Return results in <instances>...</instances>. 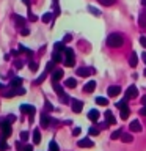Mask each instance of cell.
<instances>
[{
	"instance_id": "7c38bea8",
	"label": "cell",
	"mask_w": 146,
	"mask_h": 151,
	"mask_svg": "<svg viewBox=\"0 0 146 151\" xmlns=\"http://www.w3.org/2000/svg\"><path fill=\"white\" fill-rule=\"evenodd\" d=\"M94 90H96V82H94V80L88 82V83L83 87V91H85V93H93Z\"/></svg>"
},
{
	"instance_id": "6da1fadb",
	"label": "cell",
	"mask_w": 146,
	"mask_h": 151,
	"mask_svg": "<svg viewBox=\"0 0 146 151\" xmlns=\"http://www.w3.org/2000/svg\"><path fill=\"white\" fill-rule=\"evenodd\" d=\"M122 42H124V38H122V35H120V33H112V35H108V38H107V44L110 47H121Z\"/></svg>"
},
{
	"instance_id": "816d5d0a",
	"label": "cell",
	"mask_w": 146,
	"mask_h": 151,
	"mask_svg": "<svg viewBox=\"0 0 146 151\" xmlns=\"http://www.w3.org/2000/svg\"><path fill=\"white\" fill-rule=\"evenodd\" d=\"M46 109L47 110H54V106H52L50 102H46Z\"/></svg>"
},
{
	"instance_id": "f546056e",
	"label": "cell",
	"mask_w": 146,
	"mask_h": 151,
	"mask_svg": "<svg viewBox=\"0 0 146 151\" xmlns=\"http://www.w3.org/2000/svg\"><path fill=\"white\" fill-rule=\"evenodd\" d=\"M96 102L99 104V106H107L108 104V101L105 98H102V96H99V98H96Z\"/></svg>"
},
{
	"instance_id": "d590c367",
	"label": "cell",
	"mask_w": 146,
	"mask_h": 151,
	"mask_svg": "<svg viewBox=\"0 0 146 151\" xmlns=\"http://www.w3.org/2000/svg\"><path fill=\"white\" fill-rule=\"evenodd\" d=\"M60 99H61V102H63V104H68V102H69V96H68L66 93H63V94H61V96H60Z\"/></svg>"
},
{
	"instance_id": "5bb4252c",
	"label": "cell",
	"mask_w": 146,
	"mask_h": 151,
	"mask_svg": "<svg viewBox=\"0 0 146 151\" xmlns=\"http://www.w3.org/2000/svg\"><path fill=\"white\" fill-rule=\"evenodd\" d=\"M16 94H19V90L17 88H9V90H6V91H3V96L5 98H13V96H16Z\"/></svg>"
},
{
	"instance_id": "484cf974",
	"label": "cell",
	"mask_w": 146,
	"mask_h": 151,
	"mask_svg": "<svg viewBox=\"0 0 146 151\" xmlns=\"http://www.w3.org/2000/svg\"><path fill=\"white\" fill-rule=\"evenodd\" d=\"M14 21H16V24H17L19 27H24V25H25V19H24L22 16H16V17H14Z\"/></svg>"
},
{
	"instance_id": "7bdbcfd3",
	"label": "cell",
	"mask_w": 146,
	"mask_h": 151,
	"mask_svg": "<svg viewBox=\"0 0 146 151\" xmlns=\"http://www.w3.org/2000/svg\"><path fill=\"white\" fill-rule=\"evenodd\" d=\"M21 35H24V36L30 35V30H28V28H22V30H21Z\"/></svg>"
},
{
	"instance_id": "680465c9",
	"label": "cell",
	"mask_w": 146,
	"mask_h": 151,
	"mask_svg": "<svg viewBox=\"0 0 146 151\" xmlns=\"http://www.w3.org/2000/svg\"><path fill=\"white\" fill-rule=\"evenodd\" d=\"M2 124H3V123H2V120H0V127H2Z\"/></svg>"
},
{
	"instance_id": "e575fe53",
	"label": "cell",
	"mask_w": 146,
	"mask_h": 151,
	"mask_svg": "<svg viewBox=\"0 0 146 151\" xmlns=\"http://www.w3.org/2000/svg\"><path fill=\"white\" fill-rule=\"evenodd\" d=\"M88 11L89 13H93L94 16H101V11H99L97 8H93V6H88Z\"/></svg>"
},
{
	"instance_id": "44dd1931",
	"label": "cell",
	"mask_w": 146,
	"mask_h": 151,
	"mask_svg": "<svg viewBox=\"0 0 146 151\" xmlns=\"http://www.w3.org/2000/svg\"><path fill=\"white\" fill-rule=\"evenodd\" d=\"M129 63H130L132 68H135L137 63H138V58H137V54H135V52H132V54H130V57H129Z\"/></svg>"
},
{
	"instance_id": "4316f807",
	"label": "cell",
	"mask_w": 146,
	"mask_h": 151,
	"mask_svg": "<svg viewBox=\"0 0 146 151\" xmlns=\"http://www.w3.org/2000/svg\"><path fill=\"white\" fill-rule=\"evenodd\" d=\"M54 90L57 91V94H58V96H61V94L64 93V91H63V87H61V85H58V83H55V82H54Z\"/></svg>"
},
{
	"instance_id": "d4e9b609",
	"label": "cell",
	"mask_w": 146,
	"mask_h": 151,
	"mask_svg": "<svg viewBox=\"0 0 146 151\" xmlns=\"http://www.w3.org/2000/svg\"><path fill=\"white\" fill-rule=\"evenodd\" d=\"M101 5H104V6H112V5H115L116 0H97Z\"/></svg>"
},
{
	"instance_id": "7dc6e473",
	"label": "cell",
	"mask_w": 146,
	"mask_h": 151,
	"mask_svg": "<svg viewBox=\"0 0 146 151\" xmlns=\"http://www.w3.org/2000/svg\"><path fill=\"white\" fill-rule=\"evenodd\" d=\"M19 54H21V50H17V49H13V50H11V55H13V57H17Z\"/></svg>"
},
{
	"instance_id": "91938a15",
	"label": "cell",
	"mask_w": 146,
	"mask_h": 151,
	"mask_svg": "<svg viewBox=\"0 0 146 151\" xmlns=\"http://www.w3.org/2000/svg\"><path fill=\"white\" fill-rule=\"evenodd\" d=\"M143 76H146V69H145V74H143Z\"/></svg>"
},
{
	"instance_id": "277c9868",
	"label": "cell",
	"mask_w": 146,
	"mask_h": 151,
	"mask_svg": "<svg viewBox=\"0 0 146 151\" xmlns=\"http://www.w3.org/2000/svg\"><path fill=\"white\" fill-rule=\"evenodd\" d=\"M94 74V68H88V66H82V68L77 69V76L80 77H88V76Z\"/></svg>"
},
{
	"instance_id": "836d02e7",
	"label": "cell",
	"mask_w": 146,
	"mask_h": 151,
	"mask_svg": "<svg viewBox=\"0 0 146 151\" xmlns=\"http://www.w3.org/2000/svg\"><path fill=\"white\" fill-rule=\"evenodd\" d=\"M54 66H55V61H49L46 66V73H52V71H54Z\"/></svg>"
},
{
	"instance_id": "60d3db41",
	"label": "cell",
	"mask_w": 146,
	"mask_h": 151,
	"mask_svg": "<svg viewBox=\"0 0 146 151\" xmlns=\"http://www.w3.org/2000/svg\"><path fill=\"white\" fill-rule=\"evenodd\" d=\"M89 134H91V135H97L99 129H96V127H89Z\"/></svg>"
},
{
	"instance_id": "52a82bcc",
	"label": "cell",
	"mask_w": 146,
	"mask_h": 151,
	"mask_svg": "<svg viewBox=\"0 0 146 151\" xmlns=\"http://www.w3.org/2000/svg\"><path fill=\"white\" fill-rule=\"evenodd\" d=\"M138 96V90H137L135 85H130L129 88H127V91H126V101H129V99H134Z\"/></svg>"
},
{
	"instance_id": "9f6ffc18",
	"label": "cell",
	"mask_w": 146,
	"mask_h": 151,
	"mask_svg": "<svg viewBox=\"0 0 146 151\" xmlns=\"http://www.w3.org/2000/svg\"><path fill=\"white\" fill-rule=\"evenodd\" d=\"M143 60H145V63H146V52H143Z\"/></svg>"
},
{
	"instance_id": "cb8c5ba5",
	"label": "cell",
	"mask_w": 146,
	"mask_h": 151,
	"mask_svg": "<svg viewBox=\"0 0 146 151\" xmlns=\"http://www.w3.org/2000/svg\"><path fill=\"white\" fill-rule=\"evenodd\" d=\"M61 60H63V58H61V52H54V54H52V61L60 63Z\"/></svg>"
},
{
	"instance_id": "5b68a950",
	"label": "cell",
	"mask_w": 146,
	"mask_h": 151,
	"mask_svg": "<svg viewBox=\"0 0 146 151\" xmlns=\"http://www.w3.org/2000/svg\"><path fill=\"white\" fill-rule=\"evenodd\" d=\"M9 135H11V123H8L6 120H5L3 124H2V137H3L2 140L8 139Z\"/></svg>"
},
{
	"instance_id": "603a6c76",
	"label": "cell",
	"mask_w": 146,
	"mask_h": 151,
	"mask_svg": "<svg viewBox=\"0 0 146 151\" xmlns=\"http://www.w3.org/2000/svg\"><path fill=\"white\" fill-rule=\"evenodd\" d=\"M66 87H68V88H75V87H77V80L72 79V77L68 79V80H66Z\"/></svg>"
},
{
	"instance_id": "8fae6325",
	"label": "cell",
	"mask_w": 146,
	"mask_h": 151,
	"mask_svg": "<svg viewBox=\"0 0 146 151\" xmlns=\"http://www.w3.org/2000/svg\"><path fill=\"white\" fill-rule=\"evenodd\" d=\"M82 109H83V102H82V101H77V99H74V101H72V112L80 113V112H82Z\"/></svg>"
},
{
	"instance_id": "7402d4cb",
	"label": "cell",
	"mask_w": 146,
	"mask_h": 151,
	"mask_svg": "<svg viewBox=\"0 0 146 151\" xmlns=\"http://www.w3.org/2000/svg\"><path fill=\"white\" fill-rule=\"evenodd\" d=\"M66 47H64V42H55L54 46V52H64Z\"/></svg>"
},
{
	"instance_id": "ba28073f",
	"label": "cell",
	"mask_w": 146,
	"mask_h": 151,
	"mask_svg": "<svg viewBox=\"0 0 146 151\" xmlns=\"http://www.w3.org/2000/svg\"><path fill=\"white\" fill-rule=\"evenodd\" d=\"M21 110L25 112V113H28V115H30V121H33V113L36 112L35 107H33V106H28V104H22V106H21Z\"/></svg>"
},
{
	"instance_id": "4fadbf2b",
	"label": "cell",
	"mask_w": 146,
	"mask_h": 151,
	"mask_svg": "<svg viewBox=\"0 0 146 151\" xmlns=\"http://www.w3.org/2000/svg\"><path fill=\"white\" fill-rule=\"evenodd\" d=\"M61 77H63V71L61 69H54L52 71V80H54V82H58Z\"/></svg>"
},
{
	"instance_id": "bcb514c9",
	"label": "cell",
	"mask_w": 146,
	"mask_h": 151,
	"mask_svg": "<svg viewBox=\"0 0 146 151\" xmlns=\"http://www.w3.org/2000/svg\"><path fill=\"white\" fill-rule=\"evenodd\" d=\"M71 40H72V36H71V35H66V36L63 38V42H69Z\"/></svg>"
},
{
	"instance_id": "681fc988",
	"label": "cell",
	"mask_w": 146,
	"mask_h": 151,
	"mask_svg": "<svg viewBox=\"0 0 146 151\" xmlns=\"http://www.w3.org/2000/svg\"><path fill=\"white\" fill-rule=\"evenodd\" d=\"M140 115H143V116H146V106H143L140 109Z\"/></svg>"
},
{
	"instance_id": "7a4b0ae2",
	"label": "cell",
	"mask_w": 146,
	"mask_h": 151,
	"mask_svg": "<svg viewBox=\"0 0 146 151\" xmlns=\"http://www.w3.org/2000/svg\"><path fill=\"white\" fill-rule=\"evenodd\" d=\"M64 66H68V68H72L74 63H75V57H74V50L72 49H69V47H66V50H64Z\"/></svg>"
},
{
	"instance_id": "f6af8a7d",
	"label": "cell",
	"mask_w": 146,
	"mask_h": 151,
	"mask_svg": "<svg viewBox=\"0 0 146 151\" xmlns=\"http://www.w3.org/2000/svg\"><path fill=\"white\" fill-rule=\"evenodd\" d=\"M80 132H82V129H80V127H75V129L72 131V135H79Z\"/></svg>"
},
{
	"instance_id": "f35d334b",
	"label": "cell",
	"mask_w": 146,
	"mask_h": 151,
	"mask_svg": "<svg viewBox=\"0 0 146 151\" xmlns=\"http://www.w3.org/2000/svg\"><path fill=\"white\" fill-rule=\"evenodd\" d=\"M8 150V143H6V142H0V151H6Z\"/></svg>"
},
{
	"instance_id": "ffe728a7",
	"label": "cell",
	"mask_w": 146,
	"mask_h": 151,
	"mask_svg": "<svg viewBox=\"0 0 146 151\" xmlns=\"http://www.w3.org/2000/svg\"><path fill=\"white\" fill-rule=\"evenodd\" d=\"M138 25L146 27V9H145L143 13H140V16H138Z\"/></svg>"
},
{
	"instance_id": "b9f144b4",
	"label": "cell",
	"mask_w": 146,
	"mask_h": 151,
	"mask_svg": "<svg viewBox=\"0 0 146 151\" xmlns=\"http://www.w3.org/2000/svg\"><path fill=\"white\" fill-rule=\"evenodd\" d=\"M140 44L143 47H146V36H140Z\"/></svg>"
},
{
	"instance_id": "94428289",
	"label": "cell",
	"mask_w": 146,
	"mask_h": 151,
	"mask_svg": "<svg viewBox=\"0 0 146 151\" xmlns=\"http://www.w3.org/2000/svg\"><path fill=\"white\" fill-rule=\"evenodd\" d=\"M2 88H3V87H2V85H0V90H2Z\"/></svg>"
},
{
	"instance_id": "8992f818",
	"label": "cell",
	"mask_w": 146,
	"mask_h": 151,
	"mask_svg": "<svg viewBox=\"0 0 146 151\" xmlns=\"http://www.w3.org/2000/svg\"><path fill=\"white\" fill-rule=\"evenodd\" d=\"M54 123H57V120L50 118L47 113H42V115H41V126L42 127H49L50 124H54Z\"/></svg>"
},
{
	"instance_id": "2e32d148",
	"label": "cell",
	"mask_w": 146,
	"mask_h": 151,
	"mask_svg": "<svg viewBox=\"0 0 146 151\" xmlns=\"http://www.w3.org/2000/svg\"><path fill=\"white\" fill-rule=\"evenodd\" d=\"M99 115H101V113H99L97 110H89V112H88V120L97 121V120H99Z\"/></svg>"
},
{
	"instance_id": "d6986e66",
	"label": "cell",
	"mask_w": 146,
	"mask_h": 151,
	"mask_svg": "<svg viewBox=\"0 0 146 151\" xmlns=\"http://www.w3.org/2000/svg\"><path fill=\"white\" fill-rule=\"evenodd\" d=\"M130 131H134V132H140L141 131V124L137 120L134 121H130Z\"/></svg>"
},
{
	"instance_id": "c3c4849f",
	"label": "cell",
	"mask_w": 146,
	"mask_h": 151,
	"mask_svg": "<svg viewBox=\"0 0 146 151\" xmlns=\"http://www.w3.org/2000/svg\"><path fill=\"white\" fill-rule=\"evenodd\" d=\"M22 151H33V146H31V145H25Z\"/></svg>"
},
{
	"instance_id": "db71d44e",
	"label": "cell",
	"mask_w": 146,
	"mask_h": 151,
	"mask_svg": "<svg viewBox=\"0 0 146 151\" xmlns=\"http://www.w3.org/2000/svg\"><path fill=\"white\" fill-rule=\"evenodd\" d=\"M141 102H143V106H146V96L141 98Z\"/></svg>"
},
{
	"instance_id": "9c48e42d",
	"label": "cell",
	"mask_w": 146,
	"mask_h": 151,
	"mask_svg": "<svg viewBox=\"0 0 146 151\" xmlns=\"http://www.w3.org/2000/svg\"><path fill=\"white\" fill-rule=\"evenodd\" d=\"M77 145L80 146V148H93V146H94L91 139H82V140L77 142Z\"/></svg>"
},
{
	"instance_id": "74e56055",
	"label": "cell",
	"mask_w": 146,
	"mask_h": 151,
	"mask_svg": "<svg viewBox=\"0 0 146 151\" xmlns=\"http://www.w3.org/2000/svg\"><path fill=\"white\" fill-rule=\"evenodd\" d=\"M21 140H22V142H27V140H28V132H27V131L21 132Z\"/></svg>"
},
{
	"instance_id": "f1b7e54d",
	"label": "cell",
	"mask_w": 146,
	"mask_h": 151,
	"mask_svg": "<svg viewBox=\"0 0 146 151\" xmlns=\"http://www.w3.org/2000/svg\"><path fill=\"white\" fill-rule=\"evenodd\" d=\"M52 17H54V13H46L44 16H42V22H50L52 21Z\"/></svg>"
},
{
	"instance_id": "f5cc1de1",
	"label": "cell",
	"mask_w": 146,
	"mask_h": 151,
	"mask_svg": "<svg viewBox=\"0 0 146 151\" xmlns=\"http://www.w3.org/2000/svg\"><path fill=\"white\" fill-rule=\"evenodd\" d=\"M14 65H16V68H17V69H21V68H22V61H16Z\"/></svg>"
},
{
	"instance_id": "8d00e7d4",
	"label": "cell",
	"mask_w": 146,
	"mask_h": 151,
	"mask_svg": "<svg viewBox=\"0 0 146 151\" xmlns=\"http://www.w3.org/2000/svg\"><path fill=\"white\" fill-rule=\"evenodd\" d=\"M52 3H54V8H55V16H58V14H60V8H58V0H54V2H52Z\"/></svg>"
},
{
	"instance_id": "83f0119b",
	"label": "cell",
	"mask_w": 146,
	"mask_h": 151,
	"mask_svg": "<svg viewBox=\"0 0 146 151\" xmlns=\"http://www.w3.org/2000/svg\"><path fill=\"white\" fill-rule=\"evenodd\" d=\"M49 151H60V146L57 145V142L52 140L50 143H49Z\"/></svg>"
},
{
	"instance_id": "e0dca14e",
	"label": "cell",
	"mask_w": 146,
	"mask_h": 151,
	"mask_svg": "<svg viewBox=\"0 0 146 151\" xmlns=\"http://www.w3.org/2000/svg\"><path fill=\"white\" fill-rule=\"evenodd\" d=\"M9 85H11L13 88H21V85H22V79H21V77H14V79H11Z\"/></svg>"
},
{
	"instance_id": "6f0895ef",
	"label": "cell",
	"mask_w": 146,
	"mask_h": 151,
	"mask_svg": "<svg viewBox=\"0 0 146 151\" xmlns=\"http://www.w3.org/2000/svg\"><path fill=\"white\" fill-rule=\"evenodd\" d=\"M141 5H145V6H146V0H141Z\"/></svg>"
},
{
	"instance_id": "11a10c76",
	"label": "cell",
	"mask_w": 146,
	"mask_h": 151,
	"mask_svg": "<svg viewBox=\"0 0 146 151\" xmlns=\"http://www.w3.org/2000/svg\"><path fill=\"white\" fill-rule=\"evenodd\" d=\"M24 3H25L27 6H28V5H30V0H24Z\"/></svg>"
},
{
	"instance_id": "f907efd6",
	"label": "cell",
	"mask_w": 146,
	"mask_h": 151,
	"mask_svg": "<svg viewBox=\"0 0 146 151\" xmlns=\"http://www.w3.org/2000/svg\"><path fill=\"white\" fill-rule=\"evenodd\" d=\"M28 19H30V21H31V22H35V21H36V19H38V17L35 16V14H30V13H28Z\"/></svg>"
},
{
	"instance_id": "9a60e30c",
	"label": "cell",
	"mask_w": 146,
	"mask_h": 151,
	"mask_svg": "<svg viewBox=\"0 0 146 151\" xmlns=\"http://www.w3.org/2000/svg\"><path fill=\"white\" fill-rule=\"evenodd\" d=\"M105 120H107L108 124H115V123H116V118L113 116V113H112L110 110H107V112H105Z\"/></svg>"
},
{
	"instance_id": "1f68e13d",
	"label": "cell",
	"mask_w": 146,
	"mask_h": 151,
	"mask_svg": "<svg viewBox=\"0 0 146 151\" xmlns=\"http://www.w3.org/2000/svg\"><path fill=\"white\" fill-rule=\"evenodd\" d=\"M121 139H122V142H124V143H129V142H132V139H134V137H132L130 134H122Z\"/></svg>"
},
{
	"instance_id": "ab89813d",
	"label": "cell",
	"mask_w": 146,
	"mask_h": 151,
	"mask_svg": "<svg viewBox=\"0 0 146 151\" xmlns=\"http://www.w3.org/2000/svg\"><path fill=\"white\" fill-rule=\"evenodd\" d=\"M30 69L35 73V71H38V63L36 61H30Z\"/></svg>"
},
{
	"instance_id": "30bf717a",
	"label": "cell",
	"mask_w": 146,
	"mask_h": 151,
	"mask_svg": "<svg viewBox=\"0 0 146 151\" xmlns=\"http://www.w3.org/2000/svg\"><path fill=\"white\" fill-rule=\"evenodd\" d=\"M107 93H108V96H110V98H115V96H118V94L121 93V88L118 87V85H112V87H108Z\"/></svg>"
},
{
	"instance_id": "ac0fdd59",
	"label": "cell",
	"mask_w": 146,
	"mask_h": 151,
	"mask_svg": "<svg viewBox=\"0 0 146 151\" xmlns=\"http://www.w3.org/2000/svg\"><path fill=\"white\" fill-rule=\"evenodd\" d=\"M33 143H35V145L41 143V132H39V129L33 131Z\"/></svg>"
},
{
	"instance_id": "d6a6232c",
	"label": "cell",
	"mask_w": 146,
	"mask_h": 151,
	"mask_svg": "<svg viewBox=\"0 0 146 151\" xmlns=\"http://www.w3.org/2000/svg\"><path fill=\"white\" fill-rule=\"evenodd\" d=\"M46 74H47V73H42V76H39V77H38L33 83H35V85H39L41 82H44V80H46Z\"/></svg>"
},
{
	"instance_id": "4dcf8cb0",
	"label": "cell",
	"mask_w": 146,
	"mask_h": 151,
	"mask_svg": "<svg viewBox=\"0 0 146 151\" xmlns=\"http://www.w3.org/2000/svg\"><path fill=\"white\" fill-rule=\"evenodd\" d=\"M121 135H122V131H121V129H118V131H115V132H112V139H113V140H118Z\"/></svg>"
},
{
	"instance_id": "3957f363",
	"label": "cell",
	"mask_w": 146,
	"mask_h": 151,
	"mask_svg": "<svg viewBox=\"0 0 146 151\" xmlns=\"http://www.w3.org/2000/svg\"><path fill=\"white\" fill-rule=\"evenodd\" d=\"M116 107L121 109V118H122V120H127V118H129V106H127L126 99H124V101L116 102Z\"/></svg>"
},
{
	"instance_id": "ee69618b",
	"label": "cell",
	"mask_w": 146,
	"mask_h": 151,
	"mask_svg": "<svg viewBox=\"0 0 146 151\" xmlns=\"http://www.w3.org/2000/svg\"><path fill=\"white\" fill-rule=\"evenodd\" d=\"M14 120H16V116H14V115H8V116H6V121H8V123H13Z\"/></svg>"
}]
</instances>
